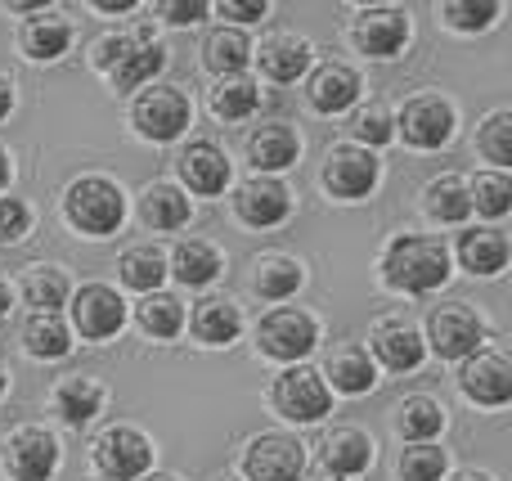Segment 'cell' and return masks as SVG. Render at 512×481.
<instances>
[{
	"mask_svg": "<svg viewBox=\"0 0 512 481\" xmlns=\"http://www.w3.org/2000/svg\"><path fill=\"white\" fill-rule=\"evenodd\" d=\"M369 342H373V356H378L391 374H409V369H418L423 356H427L423 333H418L405 315H387V320H378L373 333H369ZM378 360H373V365H378Z\"/></svg>",
	"mask_w": 512,
	"mask_h": 481,
	"instance_id": "ac0fdd59",
	"label": "cell"
},
{
	"mask_svg": "<svg viewBox=\"0 0 512 481\" xmlns=\"http://www.w3.org/2000/svg\"><path fill=\"white\" fill-rule=\"evenodd\" d=\"M252 63V41L243 36V27H212L203 36V68L221 77H239Z\"/></svg>",
	"mask_w": 512,
	"mask_h": 481,
	"instance_id": "1f68e13d",
	"label": "cell"
},
{
	"mask_svg": "<svg viewBox=\"0 0 512 481\" xmlns=\"http://www.w3.org/2000/svg\"><path fill=\"white\" fill-rule=\"evenodd\" d=\"M301 284H306V266L297 257H288V252H261L252 261V293L265 297V302H283Z\"/></svg>",
	"mask_w": 512,
	"mask_h": 481,
	"instance_id": "4316f807",
	"label": "cell"
},
{
	"mask_svg": "<svg viewBox=\"0 0 512 481\" xmlns=\"http://www.w3.org/2000/svg\"><path fill=\"white\" fill-rule=\"evenodd\" d=\"M378 275L391 293H436L450 279V248L436 234H391L378 257Z\"/></svg>",
	"mask_w": 512,
	"mask_h": 481,
	"instance_id": "6da1fadb",
	"label": "cell"
},
{
	"mask_svg": "<svg viewBox=\"0 0 512 481\" xmlns=\"http://www.w3.org/2000/svg\"><path fill=\"white\" fill-rule=\"evenodd\" d=\"M468 203H472V212L490 216V221H504L508 207H512L508 171H481L477 180H468Z\"/></svg>",
	"mask_w": 512,
	"mask_h": 481,
	"instance_id": "f35d334b",
	"label": "cell"
},
{
	"mask_svg": "<svg viewBox=\"0 0 512 481\" xmlns=\"http://www.w3.org/2000/svg\"><path fill=\"white\" fill-rule=\"evenodd\" d=\"M324 387L328 392H342V396H364L378 387V365H373L369 347L360 342H333L324 356Z\"/></svg>",
	"mask_w": 512,
	"mask_h": 481,
	"instance_id": "e0dca14e",
	"label": "cell"
},
{
	"mask_svg": "<svg viewBox=\"0 0 512 481\" xmlns=\"http://www.w3.org/2000/svg\"><path fill=\"white\" fill-rule=\"evenodd\" d=\"M95 14H135V0H104V5H95Z\"/></svg>",
	"mask_w": 512,
	"mask_h": 481,
	"instance_id": "f907efd6",
	"label": "cell"
},
{
	"mask_svg": "<svg viewBox=\"0 0 512 481\" xmlns=\"http://www.w3.org/2000/svg\"><path fill=\"white\" fill-rule=\"evenodd\" d=\"M0 473L9 481H50L59 473V437L36 423L14 428L0 441Z\"/></svg>",
	"mask_w": 512,
	"mask_h": 481,
	"instance_id": "52a82bcc",
	"label": "cell"
},
{
	"mask_svg": "<svg viewBox=\"0 0 512 481\" xmlns=\"http://www.w3.org/2000/svg\"><path fill=\"white\" fill-rule=\"evenodd\" d=\"M158 14H162V23H171V27H189V23H203V18L212 14V5H203V0H162Z\"/></svg>",
	"mask_w": 512,
	"mask_h": 481,
	"instance_id": "bcb514c9",
	"label": "cell"
},
{
	"mask_svg": "<svg viewBox=\"0 0 512 481\" xmlns=\"http://www.w3.org/2000/svg\"><path fill=\"white\" fill-rule=\"evenodd\" d=\"M270 405L279 419L288 423H319L333 410V392L310 365H288L270 387Z\"/></svg>",
	"mask_w": 512,
	"mask_h": 481,
	"instance_id": "30bf717a",
	"label": "cell"
},
{
	"mask_svg": "<svg viewBox=\"0 0 512 481\" xmlns=\"http://www.w3.org/2000/svg\"><path fill=\"white\" fill-rule=\"evenodd\" d=\"M5 392H9V369L0 365V396H5Z\"/></svg>",
	"mask_w": 512,
	"mask_h": 481,
	"instance_id": "11a10c76",
	"label": "cell"
},
{
	"mask_svg": "<svg viewBox=\"0 0 512 481\" xmlns=\"http://www.w3.org/2000/svg\"><path fill=\"white\" fill-rule=\"evenodd\" d=\"M306 99H310V108L324 117L346 113V108H355V99H360V72H355L351 63H337V59L319 63L306 81Z\"/></svg>",
	"mask_w": 512,
	"mask_h": 481,
	"instance_id": "ffe728a7",
	"label": "cell"
},
{
	"mask_svg": "<svg viewBox=\"0 0 512 481\" xmlns=\"http://www.w3.org/2000/svg\"><path fill=\"white\" fill-rule=\"evenodd\" d=\"M14 113V81L9 77H0V122Z\"/></svg>",
	"mask_w": 512,
	"mask_h": 481,
	"instance_id": "c3c4849f",
	"label": "cell"
},
{
	"mask_svg": "<svg viewBox=\"0 0 512 481\" xmlns=\"http://www.w3.org/2000/svg\"><path fill=\"white\" fill-rule=\"evenodd\" d=\"M194 122V104L180 86H144L131 104V126L140 140L149 144H171L189 131Z\"/></svg>",
	"mask_w": 512,
	"mask_h": 481,
	"instance_id": "3957f363",
	"label": "cell"
},
{
	"mask_svg": "<svg viewBox=\"0 0 512 481\" xmlns=\"http://www.w3.org/2000/svg\"><path fill=\"white\" fill-rule=\"evenodd\" d=\"M319 342V320L301 306H274V311L261 315L256 324V351L270 360H283V365H297L315 351Z\"/></svg>",
	"mask_w": 512,
	"mask_h": 481,
	"instance_id": "277c9868",
	"label": "cell"
},
{
	"mask_svg": "<svg viewBox=\"0 0 512 481\" xmlns=\"http://www.w3.org/2000/svg\"><path fill=\"white\" fill-rule=\"evenodd\" d=\"M68 311H72V333H81L86 342L117 338L126 324V302L108 284H81L68 297Z\"/></svg>",
	"mask_w": 512,
	"mask_h": 481,
	"instance_id": "5bb4252c",
	"label": "cell"
},
{
	"mask_svg": "<svg viewBox=\"0 0 512 481\" xmlns=\"http://www.w3.org/2000/svg\"><path fill=\"white\" fill-rule=\"evenodd\" d=\"M135 320H140V329L149 333V338H176V333L185 329V306H180V297H171L158 288V293L140 297Z\"/></svg>",
	"mask_w": 512,
	"mask_h": 481,
	"instance_id": "74e56055",
	"label": "cell"
},
{
	"mask_svg": "<svg viewBox=\"0 0 512 481\" xmlns=\"http://www.w3.org/2000/svg\"><path fill=\"white\" fill-rule=\"evenodd\" d=\"M409 36H414V23H409V9L400 5H369L355 9L351 18V45L369 59H396Z\"/></svg>",
	"mask_w": 512,
	"mask_h": 481,
	"instance_id": "8fae6325",
	"label": "cell"
},
{
	"mask_svg": "<svg viewBox=\"0 0 512 481\" xmlns=\"http://www.w3.org/2000/svg\"><path fill=\"white\" fill-rule=\"evenodd\" d=\"M167 68V50H162L158 41H149V45H135L131 54H126L122 63H117L113 72H108V86L117 90V95H131V90H144V86H153V77Z\"/></svg>",
	"mask_w": 512,
	"mask_h": 481,
	"instance_id": "e575fe53",
	"label": "cell"
},
{
	"mask_svg": "<svg viewBox=\"0 0 512 481\" xmlns=\"http://www.w3.org/2000/svg\"><path fill=\"white\" fill-rule=\"evenodd\" d=\"M149 41H158L149 23H140L135 32H104L95 45H90V68L104 72V77H108V72H113L117 63H122L126 54L135 50V45H149Z\"/></svg>",
	"mask_w": 512,
	"mask_h": 481,
	"instance_id": "ab89813d",
	"label": "cell"
},
{
	"mask_svg": "<svg viewBox=\"0 0 512 481\" xmlns=\"http://www.w3.org/2000/svg\"><path fill=\"white\" fill-rule=\"evenodd\" d=\"M176 171H180V180H185L194 194H203V198L225 194V185H230V158H225L212 140L185 144V149L176 153Z\"/></svg>",
	"mask_w": 512,
	"mask_h": 481,
	"instance_id": "44dd1931",
	"label": "cell"
},
{
	"mask_svg": "<svg viewBox=\"0 0 512 481\" xmlns=\"http://www.w3.org/2000/svg\"><path fill=\"white\" fill-rule=\"evenodd\" d=\"M23 347L36 360H63L72 351V329L63 324V315H32L23 324Z\"/></svg>",
	"mask_w": 512,
	"mask_h": 481,
	"instance_id": "8d00e7d4",
	"label": "cell"
},
{
	"mask_svg": "<svg viewBox=\"0 0 512 481\" xmlns=\"http://www.w3.org/2000/svg\"><path fill=\"white\" fill-rule=\"evenodd\" d=\"M459 266L477 279H490L508 266V234L499 225H481V230L459 234Z\"/></svg>",
	"mask_w": 512,
	"mask_h": 481,
	"instance_id": "d4e9b609",
	"label": "cell"
},
{
	"mask_svg": "<svg viewBox=\"0 0 512 481\" xmlns=\"http://www.w3.org/2000/svg\"><path fill=\"white\" fill-rule=\"evenodd\" d=\"M63 221L77 234L90 239H108V234L122 230L126 221V194L117 180L108 176H81L63 189Z\"/></svg>",
	"mask_w": 512,
	"mask_h": 481,
	"instance_id": "7a4b0ae2",
	"label": "cell"
},
{
	"mask_svg": "<svg viewBox=\"0 0 512 481\" xmlns=\"http://www.w3.org/2000/svg\"><path fill=\"white\" fill-rule=\"evenodd\" d=\"M459 392L481 410H504L512 401V360L499 347H481L463 360Z\"/></svg>",
	"mask_w": 512,
	"mask_h": 481,
	"instance_id": "7c38bea8",
	"label": "cell"
},
{
	"mask_svg": "<svg viewBox=\"0 0 512 481\" xmlns=\"http://www.w3.org/2000/svg\"><path fill=\"white\" fill-rule=\"evenodd\" d=\"M477 153L486 162H495V171H504L512 162V113L508 108L486 113V122L477 126Z\"/></svg>",
	"mask_w": 512,
	"mask_h": 481,
	"instance_id": "60d3db41",
	"label": "cell"
},
{
	"mask_svg": "<svg viewBox=\"0 0 512 481\" xmlns=\"http://www.w3.org/2000/svg\"><path fill=\"white\" fill-rule=\"evenodd\" d=\"M252 59H256V68H261V77L288 86V81L306 77V68L315 63V45H310L301 32L279 27V32L261 36V45H252Z\"/></svg>",
	"mask_w": 512,
	"mask_h": 481,
	"instance_id": "2e32d148",
	"label": "cell"
},
{
	"mask_svg": "<svg viewBox=\"0 0 512 481\" xmlns=\"http://www.w3.org/2000/svg\"><path fill=\"white\" fill-rule=\"evenodd\" d=\"M243 153H248V162L256 167V176H274V171H288L301 158V135L288 122H261L243 140Z\"/></svg>",
	"mask_w": 512,
	"mask_h": 481,
	"instance_id": "d6986e66",
	"label": "cell"
},
{
	"mask_svg": "<svg viewBox=\"0 0 512 481\" xmlns=\"http://www.w3.org/2000/svg\"><path fill=\"white\" fill-rule=\"evenodd\" d=\"M72 45V23L59 14V9H41L36 18H27L23 32H18V50L36 63H54L63 59Z\"/></svg>",
	"mask_w": 512,
	"mask_h": 481,
	"instance_id": "603a6c76",
	"label": "cell"
},
{
	"mask_svg": "<svg viewBox=\"0 0 512 481\" xmlns=\"http://www.w3.org/2000/svg\"><path fill=\"white\" fill-rule=\"evenodd\" d=\"M373 455H378V446H373V437L364 428H333L324 437V446H319V459H324V468L333 477H360L373 468Z\"/></svg>",
	"mask_w": 512,
	"mask_h": 481,
	"instance_id": "7402d4cb",
	"label": "cell"
},
{
	"mask_svg": "<svg viewBox=\"0 0 512 481\" xmlns=\"http://www.w3.org/2000/svg\"><path fill=\"white\" fill-rule=\"evenodd\" d=\"M396 122V135L409 144V149H445V144L454 140V126H459V108L450 104L445 95H436V90H427V95H414L400 104V113L391 117Z\"/></svg>",
	"mask_w": 512,
	"mask_h": 481,
	"instance_id": "5b68a950",
	"label": "cell"
},
{
	"mask_svg": "<svg viewBox=\"0 0 512 481\" xmlns=\"http://www.w3.org/2000/svg\"><path fill=\"white\" fill-rule=\"evenodd\" d=\"M216 14L234 18V23H256V18L270 14V5H265V0H221V5H216Z\"/></svg>",
	"mask_w": 512,
	"mask_h": 481,
	"instance_id": "7dc6e473",
	"label": "cell"
},
{
	"mask_svg": "<svg viewBox=\"0 0 512 481\" xmlns=\"http://www.w3.org/2000/svg\"><path fill=\"white\" fill-rule=\"evenodd\" d=\"M50 405H54V414H59L68 428H81V423H90L99 410H104V387H99L95 378H86V374H68V378L54 383Z\"/></svg>",
	"mask_w": 512,
	"mask_h": 481,
	"instance_id": "f1b7e54d",
	"label": "cell"
},
{
	"mask_svg": "<svg viewBox=\"0 0 512 481\" xmlns=\"http://www.w3.org/2000/svg\"><path fill=\"white\" fill-rule=\"evenodd\" d=\"M117 275H122V284L135 288V293H158L162 279H167V252H162L158 243H135V248L122 252Z\"/></svg>",
	"mask_w": 512,
	"mask_h": 481,
	"instance_id": "836d02e7",
	"label": "cell"
},
{
	"mask_svg": "<svg viewBox=\"0 0 512 481\" xmlns=\"http://www.w3.org/2000/svg\"><path fill=\"white\" fill-rule=\"evenodd\" d=\"M396 473H400V481H445V473H450V455H445L436 441L409 446V450H400Z\"/></svg>",
	"mask_w": 512,
	"mask_h": 481,
	"instance_id": "7bdbcfd3",
	"label": "cell"
},
{
	"mask_svg": "<svg viewBox=\"0 0 512 481\" xmlns=\"http://www.w3.org/2000/svg\"><path fill=\"white\" fill-rule=\"evenodd\" d=\"M189 329H194V338L203 342V347H230L243 333V311L234 297H203V302L194 306Z\"/></svg>",
	"mask_w": 512,
	"mask_h": 481,
	"instance_id": "83f0119b",
	"label": "cell"
},
{
	"mask_svg": "<svg viewBox=\"0 0 512 481\" xmlns=\"http://www.w3.org/2000/svg\"><path fill=\"white\" fill-rule=\"evenodd\" d=\"M351 144H360V149H378V144H391L396 140V122H391V108L387 104H369L360 108V113L351 117Z\"/></svg>",
	"mask_w": 512,
	"mask_h": 481,
	"instance_id": "ee69618b",
	"label": "cell"
},
{
	"mask_svg": "<svg viewBox=\"0 0 512 481\" xmlns=\"http://www.w3.org/2000/svg\"><path fill=\"white\" fill-rule=\"evenodd\" d=\"M234 216L252 230H274L292 216V194L279 176H248L243 185H234Z\"/></svg>",
	"mask_w": 512,
	"mask_h": 481,
	"instance_id": "9a60e30c",
	"label": "cell"
},
{
	"mask_svg": "<svg viewBox=\"0 0 512 481\" xmlns=\"http://www.w3.org/2000/svg\"><path fill=\"white\" fill-rule=\"evenodd\" d=\"M261 104V81L239 72V77H221L207 90V108H212L216 122H248Z\"/></svg>",
	"mask_w": 512,
	"mask_h": 481,
	"instance_id": "d6a6232c",
	"label": "cell"
},
{
	"mask_svg": "<svg viewBox=\"0 0 512 481\" xmlns=\"http://www.w3.org/2000/svg\"><path fill=\"white\" fill-rule=\"evenodd\" d=\"M378 180H382L378 153L360 149V144H333V149L324 153L319 185H324L333 198H342V203H360V198H369L373 189H378Z\"/></svg>",
	"mask_w": 512,
	"mask_h": 481,
	"instance_id": "ba28073f",
	"label": "cell"
},
{
	"mask_svg": "<svg viewBox=\"0 0 512 481\" xmlns=\"http://www.w3.org/2000/svg\"><path fill=\"white\" fill-rule=\"evenodd\" d=\"M23 297L27 306H36V315H59V306H68L72 297V284L59 266H27Z\"/></svg>",
	"mask_w": 512,
	"mask_h": 481,
	"instance_id": "d590c367",
	"label": "cell"
},
{
	"mask_svg": "<svg viewBox=\"0 0 512 481\" xmlns=\"http://www.w3.org/2000/svg\"><path fill=\"white\" fill-rule=\"evenodd\" d=\"M436 14H441V23L450 27V32H490V27L499 23V14H504V5H495V0H486V5L445 0V5H436Z\"/></svg>",
	"mask_w": 512,
	"mask_h": 481,
	"instance_id": "b9f144b4",
	"label": "cell"
},
{
	"mask_svg": "<svg viewBox=\"0 0 512 481\" xmlns=\"http://www.w3.org/2000/svg\"><path fill=\"white\" fill-rule=\"evenodd\" d=\"M32 230V207L23 198H0V243H18Z\"/></svg>",
	"mask_w": 512,
	"mask_h": 481,
	"instance_id": "f6af8a7d",
	"label": "cell"
},
{
	"mask_svg": "<svg viewBox=\"0 0 512 481\" xmlns=\"http://www.w3.org/2000/svg\"><path fill=\"white\" fill-rule=\"evenodd\" d=\"M225 270V257L207 239H180L167 257V275H176L185 288H207Z\"/></svg>",
	"mask_w": 512,
	"mask_h": 481,
	"instance_id": "484cf974",
	"label": "cell"
},
{
	"mask_svg": "<svg viewBox=\"0 0 512 481\" xmlns=\"http://www.w3.org/2000/svg\"><path fill=\"white\" fill-rule=\"evenodd\" d=\"M423 216L432 225H463L472 216V203H468V180L463 176H436L423 185Z\"/></svg>",
	"mask_w": 512,
	"mask_h": 481,
	"instance_id": "4dcf8cb0",
	"label": "cell"
},
{
	"mask_svg": "<svg viewBox=\"0 0 512 481\" xmlns=\"http://www.w3.org/2000/svg\"><path fill=\"white\" fill-rule=\"evenodd\" d=\"M9 311H14V288H9V279H0V324L9 320Z\"/></svg>",
	"mask_w": 512,
	"mask_h": 481,
	"instance_id": "681fc988",
	"label": "cell"
},
{
	"mask_svg": "<svg viewBox=\"0 0 512 481\" xmlns=\"http://www.w3.org/2000/svg\"><path fill=\"white\" fill-rule=\"evenodd\" d=\"M450 481H499L495 473H481V468H463V473H454Z\"/></svg>",
	"mask_w": 512,
	"mask_h": 481,
	"instance_id": "816d5d0a",
	"label": "cell"
},
{
	"mask_svg": "<svg viewBox=\"0 0 512 481\" xmlns=\"http://www.w3.org/2000/svg\"><path fill=\"white\" fill-rule=\"evenodd\" d=\"M140 481H180V477H171V473H144Z\"/></svg>",
	"mask_w": 512,
	"mask_h": 481,
	"instance_id": "db71d44e",
	"label": "cell"
},
{
	"mask_svg": "<svg viewBox=\"0 0 512 481\" xmlns=\"http://www.w3.org/2000/svg\"><path fill=\"white\" fill-rule=\"evenodd\" d=\"M423 347H432L441 360H468L472 351L486 347V320L468 302H445L427 315Z\"/></svg>",
	"mask_w": 512,
	"mask_h": 481,
	"instance_id": "9c48e42d",
	"label": "cell"
},
{
	"mask_svg": "<svg viewBox=\"0 0 512 481\" xmlns=\"http://www.w3.org/2000/svg\"><path fill=\"white\" fill-rule=\"evenodd\" d=\"M5 185H9V153L0 149V189H5Z\"/></svg>",
	"mask_w": 512,
	"mask_h": 481,
	"instance_id": "f5cc1de1",
	"label": "cell"
},
{
	"mask_svg": "<svg viewBox=\"0 0 512 481\" xmlns=\"http://www.w3.org/2000/svg\"><path fill=\"white\" fill-rule=\"evenodd\" d=\"M391 428H396V437L409 441V446H427V441L441 437V428H445V405L423 392L405 396V401L391 410Z\"/></svg>",
	"mask_w": 512,
	"mask_h": 481,
	"instance_id": "f546056e",
	"label": "cell"
},
{
	"mask_svg": "<svg viewBox=\"0 0 512 481\" xmlns=\"http://www.w3.org/2000/svg\"><path fill=\"white\" fill-rule=\"evenodd\" d=\"M90 459H95V473L104 481H140L153 468V441L131 423H113L95 437Z\"/></svg>",
	"mask_w": 512,
	"mask_h": 481,
	"instance_id": "8992f818",
	"label": "cell"
},
{
	"mask_svg": "<svg viewBox=\"0 0 512 481\" xmlns=\"http://www.w3.org/2000/svg\"><path fill=\"white\" fill-rule=\"evenodd\" d=\"M301 473H306V446L292 432H261L243 450L248 481H301Z\"/></svg>",
	"mask_w": 512,
	"mask_h": 481,
	"instance_id": "4fadbf2b",
	"label": "cell"
},
{
	"mask_svg": "<svg viewBox=\"0 0 512 481\" xmlns=\"http://www.w3.org/2000/svg\"><path fill=\"white\" fill-rule=\"evenodd\" d=\"M194 207H189V194L171 180H149L140 189V221L149 230H185Z\"/></svg>",
	"mask_w": 512,
	"mask_h": 481,
	"instance_id": "cb8c5ba5",
	"label": "cell"
}]
</instances>
